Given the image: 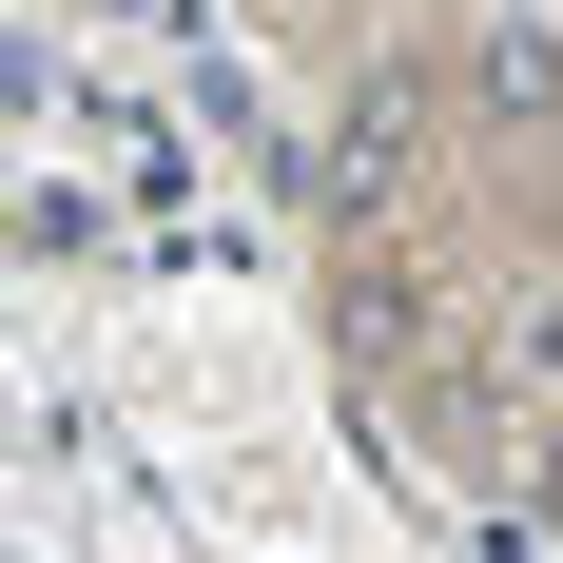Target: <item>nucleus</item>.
<instances>
[{"instance_id": "nucleus-1", "label": "nucleus", "mask_w": 563, "mask_h": 563, "mask_svg": "<svg viewBox=\"0 0 563 563\" xmlns=\"http://www.w3.org/2000/svg\"><path fill=\"white\" fill-rule=\"evenodd\" d=\"M486 98H506V117H544V98H563V40H544V20H525V40H486Z\"/></svg>"}]
</instances>
